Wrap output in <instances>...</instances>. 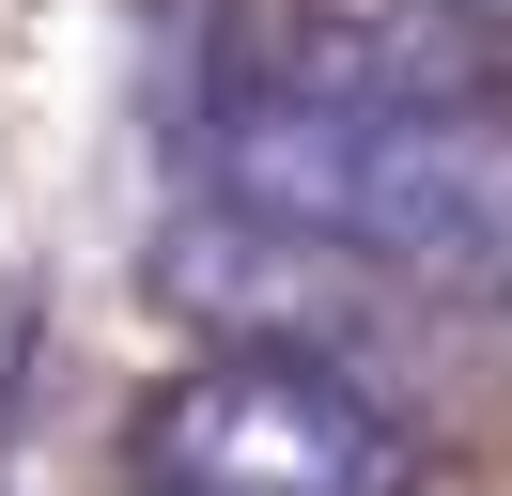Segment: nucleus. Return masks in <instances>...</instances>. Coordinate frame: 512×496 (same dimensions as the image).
Listing matches in <instances>:
<instances>
[{
	"mask_svg": "<svg viewBox=\"0 0 512 496\" xmlns=\"http://www.w3.org/2000/svg\"><path fill=\"white\" fill-rule=\"evenodd\" d=\"M125 465L140 496H419V434L342 357H280V341H218L202 372H171Z\"/></svg>",
	"mask_w": 512,
	"mask_h": 496,
	"instance_id": "f03ea898",
	"label": "nucleus"
},
{
	"mask_svg": "<svg viewBox=\"0 0 512 496\" xmlns=\"http://www.w3.org/2000/svg\"><path fill=\"white\" fill-rule=\"evenodd\" d=\"M156 295L202 310L218 341H280V357H342V372H357V341L388 326V279H373V264H342L326 233H280V217H249V202L171 217Z\"/></svg>",
	"mask_w": 512,
	"mask_h": 496,
	"instance_id": "7ed1b4c3",
	"label": "nucleus"
},
{
	"mask_svg": "<svg viewBox=\"0 0 512 496\" xmlns=\"http://www.w3.org/2000/svg\"><path fill=\"white\" fill-rule=\"evenodd\" d=\"M435 16H450V31H466V47H481V62H512V0H435Z\"/></svg>",
	"mask_w": 512,
	"mask_h": 496,
	"instance_id": "39448f33",
	"label": "nucleus"
},
{
	"mask_svg": "<svg viewBox=\"0 0 512 496\" xmlns=\"http://www.w3.org/2000/svg\"><path fill=\"white\" fill-rule=\"evenodd\" d=\"M249 78L326 93V109H481L512 62H481L435 0H295V16H264Z\"/></svg>",
	"mask_w": 512,
	"mask_h": 496,
	"instance_id": "20e7f679",
	"label": "nucleus"
},
{
	"mask_svg": "<svg viewBox=\"0 0 512 496\" xmlns=\"http://www.w3.org/2000/svg\"><path fill=\"white\" fill-rule=\"evenodd\" d=\"M202 171H218V202L373 264L388 295L512 310V124L481 109H326V93L249 78L202 140Z\"/></svg>",
	"mask_w": 512,
	"mask_h": 496,
	"instance_id": "f257e3e1",
	"label": "nucleus"
}]
</instances>
